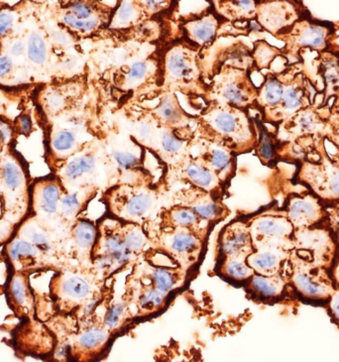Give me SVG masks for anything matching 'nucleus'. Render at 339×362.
<instances>
[{
	"instance_id": "2eb2a0df",
	"label": "nucleus",
	"mask_w": 339,
	"mask_h": 362,
	"mask_svg": "<svg viewBox=\"0 0 339 362\" xmlns=\"http://www.w3.org/2000/svg\"><path fill=\"white\" fill-rule=\"evenodd\" d=\"M64 193L65 189L59 178L43 180L34 187L32 206L43 218L40 225L47 230L56 233H69L71 230L59 216V206Z\"/></svg>"
},
{
	"instance_id": "393cba45",
	"label": "nucleus",
	"mask_w": 339,
	"mask_h": 362,
	"mask_svg": "<svg viewBox=\"0 0 339 362\" xmlns=\"http://www.w3.org/2000/svg\"><path fill=\"white\" fill-rule=\"evenodd\" d=\"M149 225L161 230H190L201 235H210L213 226L201 221L193 209L181 204H169L159 211L156 220Z\"/></svg>"
},
{
	"instance_id": "a19ab883",
	"label": "nucleus",
	"mask_w": 339,
	"mask_h": 362,
	"mask_svg": "<svg viewBox=\"0 0 339 362\" xmlns=\"http://www.w3.org/2000/svg\"><path fill=\"white\" fill-rule=\"evenodd\" d=\"M281 54V51L269 45L266 41L258 40L254 43V49L251 52L253 64L257 70L269 69L276 57Z\"/></svg>"
},
{
	"instance_id": "2f4dec72",
	"label": "nucleus",
	"mask_w": 339,
	"mask_h": 362,
	"mask_svg": "<svg viewBox=\"0 0 339 362\" xmlns=\"http://www.w3.org/2000/svg\"><path fill=\"white\" fill-rule=\"evenodd\" d=\"M287 2H257L256 21L263 29L277 35L289 25L290 12Z\"/></svg>"
},
{
	"instance_id": "dca6fc26",
	"label": "nucleus",
	"mask_w": 339,
	"mask_h": 362,
	"mask_svg": "<svg viewBox=\"0 0 339 362\" xmlns=\"http://www.w3.org/2000/svg\"><path fill=\"white\" fill-rule=\"evenodd\" d=\"M130 274L171 297L185 287L191 273L178 266L153 263L145 255L132 267Z\"/></svg>"
},
{
	"instance_id": "de8ad7c7",
	"label": "nucleus",
	"mask_w": 339,
	"mask_h": 362,
	"mask_svg": "<svg viewBox=\"0 0 339 362\" xmlns=\"http://www.w3.org/2000/svg\"><path fill=\"white\" fill-rule=\"evenodd\" d=\"M12 21H13V18H12L11 14L7 13V12L0 13V35H4L11 29Z\"/></svg>"
},
{
	"instance_id": "a211bd4d",
	"label": "nucleus",
	"mask_w": 339,
	"mask_h": 362,
	"mask_svg": "<svg viewBox=\"0 0 339 362\" xmlns=\"http://www.w3.org/2000/svg\"><path fill=\"white\" fill-rule=\"evenodd\" d=\"M2 255L6 258L8 271L32 273L52 271L48 258L35 245L14 235L4 246Z\"/></svg>"
},
{
	"instance_id": "0eeeda50",
	"label": "nucleus",
	"mask_w": 339,
	"mask_h": 362,
	"mask_svg": "<svg viewBox=\"0 0 339 362\" xmlns=\"http://www.w3.org/2000/svg\"><path fill=\"white\" fill-rule=\"evenodd\" d=\"M97 238L93 250V268L109 279L117 273L133 267L139 259L127 250L122 238V221L105 214L97 221Z\"/></svg>"
},
{
	"instance_id": "79ce46f5",
	"label": "nucleus",
	"mask_w": 339,
	"mask_h": 362,
	"mask_svg": "<svg viewBox=\"0 0 339 362\" xmlns=\"http://www.w3.org/2000/svg\"><path fill=\"white\" fill-rule=\"evenodd\" d=\"M29 59L33 63L41 65L46 60L47 48L45 41L39 34H32L28 43Z\"/></svg>"
},
{
	"instance_id": "6e6552de",
	"label": "nucleus",
	"mask_w": 339,
	"mask_h": 362,
	"mask_svg": "<svg viewBox=\"0 0 339 362\" xmlns=\"http://www.w3.org/2000/svg\"><path fill=\"white\" fill-rule=\"evenodd\" d=\"M152 250L161 253L174 265L193 272L205 253L208 235L190 230H161L153 226H144Z\"/></svg>"
},
{
	"instance_id": "9d476101",
	"label": "nucleus",
	"mask_w": 339,
	"mask_h": 362,
	"mask_svg": "<svg viewBox=\"0 0 339 362\" xmlns=\"http://www.w3.org/2000/svg\"><path fill=\"white\" fill-rule=\"evenodd\" d=\"M293 243L297 255L329 271L339 255L335 235L323 223L295 230Z\"/></svg>"
},
{
	"instance_id": "72a5a7b5",
	"label": "nucleus",
	"mask_w": 339,
	"mask_h": 362,
	"mask_svg": "<svg viewBox=\"0 0 339 362\" xmlns=\"http://www.w3.org/2000/svg\"><path fill=\"white\" fill-rule=\"evenodd\" d=\"M284 95V85L275 75H267L261 87L258 88L257 110L266 118L280 105Z\"/></svg>"
},
{
	"instance_id": "4468645a",
	"label": "nucleus",
	"mask_w": 339,
	"mask_h": 362,
	"mask_svg": "<svg viewBox=\"0 0 339 362\" xmlns=\"http://www.w3.org/2000/svg\"><path fill=\"white\" fill-rule=\"evenodd\" d=\"M170 202V204H181L193 209L201 221L213 228L226 220L232 214L228 206L223 203V199L191 186H186V188L174 192Z\"/></svg>"
},
{
	"instance_id": "603ef678",
	"label": "nucleus",
	"mask_w": 339,
	"mask_h": 362,
	"mask_svg": "<svg viewBox=\"0 0 339 362\" xmlns=\"http://www.w3.org/2000/svg\"><path fill=\"white\" fill-rule=\"evenodd\" d=\"M24 51L23 43L21 41H17L11 47V53L14 56H20Z\"/></svg>"
},
{
	"instance_id": "f257e3e1",
	"label": "nucleus",
	"mask_w": 339,
	"mask_h": 362,
	"mask_svg": "<svg viewBox=\"0 0 339 362\" xmlns=\"http://www.w3.org/2000/svg\"><path fill=\"white\" fill-rule=\"evenodd\" d=\"M206 103L196 115V141L218 145L237 156L255 150L257 130L249 110L215 102Z\"/></svg>"
},
{
	"instance_id": "412c9836",
	"label": "nucleus",
	"mask_w": 339,
	"mask_h": 362,
	"mask_svg": "<svg viewBox=\"0 0 339 362\" xmlns=\"http://www.w3.org/2000/svg\"><path fill=\"white\" fill-rule=\"evenodd\" d=\"M254 252L247 218H237L226 225L218 235V261L230 257H248Z\"/></svg>"
},
{
	"instance_id": "4c0bfd02",
	"label": "nucleus",
	"mask_w": 339,
	"mask_h": 362,
	"mask_svg": "<svg viewBox=\"0 0 339 362\" xmlns=\"http://www.w3.org/2000/svg\"><path fill=\"white\" fill-rule=\"evenodd\" d=\"M328 30L324 26L309 23L304 29L296 32L294 35V43L301 47H311L314 49H323L326 45Z\"/></svg>"
},
{
	"instance_id": "6ab92c4d",
	"label": "nucleus",
	"mask_w": 339,
	"mask_h": 362,
	"mask_svg": "<svg viewBox=\"0 0 339 362\" xmlns=\"http://www.w3.org/2000/svg\"><path fill=\"white\" fill-rule=\"evenodd\" d=\"M9 309L21 321L35 319V294L31 287L30 274L8 271L4 287Z\"/></svg>"
},
{
	"instance_id": "09e8293b",
	"label": "nucleus",
	"mask_w": 339,
	"mask_h": 362,
	"mask_svg": "<svg viewBox=\"0 0 339 362\" xmlns=\"http://www.w3.org/2000/svg\"><path fill=\"white\" fill-rule=\"evenodd\" d=\"M12 61L8 57L0 58V78L4 77L11 70Z\"/></svg>"
},
{
	"instance_id": "f8f14e48",
	"label": "nucleus",
	"mask_w": 339,
	"mask_h": 362,
	"mask_svg": "<svg viewBox=\"0 0 339 362\" xmlns=\"http://www.w3.org/2000/svg\"><path fill=\"white\" fill-rule=\"evenodd\" d=\"M158 103L154 107H143L144 112L160 127L174 130L186 141H196V115H189L181 107L178 95L175 93H161L157 95Z\"/></svg>"
},
{
	"instance_id": "ddd939ff",
	"label": "nucleus",
	"mask_w": 339,
	"mask_h": 362,
	"mask_svg": "<svg viewBox=\"0 0 339 362\" xmlns=\"http://www.w3.org/2000/svg\"><path fill=\"white\" fill-rule=\"evenodd\" d=\"M160 181L167 189L172 185L180 182L186 186L203 189L221 199H225L226 193V189L223 188L218 177L198 157L193 156V154L186 157L176 168L164 172Z\"/></svg>"
},
{
	"instance_id": "aec40b11",
	"label": "nucleus",
	"mask_w": 339,
	"mask_h": 362,
	"mask_svg": "<svg viewBox=\"0 0 339 362\" xmlns=\"http://www.w3.org/2000/svg\"><path fill=\"white\" fill-rule=\"evenodd\" d=\"M321 201L339 202V167L333 164H304L298 176Z\"/></svg>"
},
{
	"instance_id": "f704fd0d",
	"label": "nucleus",
	"mask_w": 339,
	"mask_h": 362,
	"mask_svg": "<svg viewBox=\"0 0 339 362\" xmlns=\"http://www.w3.org/2000/svg\"><path fill=\"white\" fill-rule=\"evenodd\" d=\"M246 257H230L218 261L216 273L226 281L244 286L255 274Z\"/></svg>"
},
{
	"instance_id": "bb28decb",
	"label": "nucleus",
	"mask_w": 339,
	"mask_h": 362,
	"mask_svg": "<svg viewBox=\"0 0 339 362\" xmlns=\"http://www.w3.org/2000/svg\"><path fill=\"white\" fill-rule=\"evenodd\" d=\"M195 146L201 147V153L196 157L218 177L223 188L227 189L237 174V155L210 143L196 141Z\"/></svg>"
},
{
	"instance_id": "58836bf2",
	"label": "nucleus",
	"mask_w": 339,
	"mask_h": 362,
	"mask_svg": "<svg viewBox=\"0 0 339 362\" xmlns=\"http://www.w3.org/2000/svg\"><path fill=\"white\" fill-rule=\"evenodd\" d=\"M1 180L6 194H16L25 189L26 179L20 167L13 162H6L1 169Z\"/></svg>"
},
{
	"instance_id": "f3484780",
	"label": "nucleus",
	"mask_w": 339,
	"mask_h": 362,
	"mask_svg": "<svg viewBox=\"0 0 339 362\" xmlns=\"http://www.w3.org/2000/svg\"><path fill=\"white\" fill-rule=\"evenodd\" d=\"M122 298L129 305L134 319L159 314L166 309L170 301L168 295L132 274H129L125 282V292Z\"/></svg>"
},
{
	"instance_id": "1a4fd4ad",
	"label": "nucleus",
	"mask_w": 339,
	"mask_h": 362,
	"mask_svg": "<svg viewBox=\"0 0 339 362\" xmlns=\"http://www.w3.org/2000/svg\"><path fill=\"white\" fill-rule=\"evenodd\" d=\"M58 178L67 192L88 187L107 189L105 149L97 136L64 164Z\"/></svg>"
},
{
	"instance_id": "a18cd8bd",
	"label": "nucleus",
	"mask_w": 339,
	"mask_h": 362,
	"mask_svg": "<svg viewBox=\"0 0 339 362\" xmlns=\"http://www.w3.org/2000/svg\"><path fill=\"white\" fill-rule=\"evenodd\" d=\"M17 226L6 218L0 220V247L6 245L16 235Z\"/></svg>"
},
{
	"instance_id": "ea45409f",
	"label": "nucleus",
	"mask_w": 339,
	"mask_h": 362,
	"mask_svg": "<svg viewBox=\"0 0 339 362\" xmlns=\"http://www.w3.org/2000/svg\"><path fill=\"white\" fill-rule=\"evenodd\" d=\"M88 130H90V128L78 132H88ZM78 132L75 129H64L56 132L52 141L54 149L67 154L69 152H75V154H77L76 152L78 153L82 151L88 143H83L78 139Z\"/></svg>"
},
{
	"instance_id": "f03ea898",
	"label": "nucleus",
	"mask_w": 339,
	"mask_h": 362,
	"mask_svg": "<svg viewBox=\"0 0 339 362\" xmlns=\"http://www.w3.org/2000/svg\"><path fill=\"white\" fill-rule=\"evenodd\" d=\"M201 50L185 39L170 44L161 57L160 88L153 98L161 93H181L190 98H203L208 92L201 66Z\"/></svg>"
},
{
	"instance_id": "9b49d317",
	"label": "nucleus",
	"mask_w": 339,
	"mask_h": 362,
	"mask_svg": "<svg viewBox=\"0 0 339 362\" xmlns=\"http://www.w3.org/2000/svg\"><path fill=\"white\" fill-rule=\"evenodd\" d=\"M247 221L254 250L261 246L294 250V226L284 211H264Z\"/></svg>"
},
{
	"instance_id": "7c9ffc66",
	"label": "nucleus",
	"mask_w": 339,
	"mask_h": 362,
	"mask_svg": "<svg viewBox=\"0 0 339 362\" xmlns=\"http://www.w3.org/2000/svg\"><path fill=\"white\" fill-rule=\"evenodd\" d=\"M146 13L141 1H119L113 12L112 21L107 27L108 31L125 32L151 21Z\"/></svg>"
},
{
	"instance_id": "20e7f679",
	"label": "nucleus",
	"mask_w": 339,
	"mask_h": 362,
	"mask_svg": "<svg viewBox=\"0 0 339 362\" xmlns=\"http://www.w3.org/2000/svg\"><path fill=\"white\" fill-rule=\"evenodd\" d=\"M107 281L93 267L54 273L49 291L56 314L70 315L90 303L102 301L108 293Z\"/></svg>"
},
{
	"instance_id": "39448f33",
	"label": "nucleus",
	"mask_w": 339,
	"mask_h": 362,
	"mask_svg": "<svg viewBox=\"0 0 339 362\" xmlns=\"http://www.w3.org/2000/svg\"><path fill=\"white\" fill-rule=\"evenodd\" d=\"M295 297L302 302L326 306L335 292L331 271L314 264L292 250L281 272Z\"/></svg>"
},
{
	"instance_id": "4be33fe9",
	"label": "nucleus",
	"mask_w": 339,
	"mask_h": 362,
	"mask_svg": "<svg viewBox=\"0 0 339 362\" xmlns=\"http://www.w3.org/2000/svg\"><path fill=\"white\" fill-rule=\"evenodd\" d=\"M294 230L314 228L323 223L326 211L321 199L314 194H292L284 211Z\"/></svg>"
},
{
	"instance_id": "3c124183",
	"label": "nucleus",
	"mask_w": 339,
	"mask_h": 362,
	"mask_svg": "<svg viewBox=\"0 0 339 362\" xmlns=\"http://www.w3.org/2000/svg\"><path fill=\"white\" fill-rule=\"evenodd\" d=\"M331 277H333L334 285H335L336 289H339V255L338 259L335 261V263H334L333 268H331Z\"/></svg>"
},
{
	"instance_id": "c85d7f7f",
	"label": "nucleus",
	"mask_w": 339,
	"mask_h": 362,
	"mask_svg": "<svg viewBox=\"0 0 339 362\" xmlns=\"http://www.w3.org/2000/svg\"><path fill=\"white\" fill-rule=\"evenodd\" d=\"M100 191V189L95 187L65 191L59 206V216L63 223L71 228Z\"/></svg>"
},
{
	"instance_id": "423d86ee",
	"label": "nucleus",
	"mask_w": 339,
	"mask_h": 362,
	"mask_svg": "<svg viewBox=\"0 0 339 362\" xmlns=\"http://www.w3.org/2000/svg\"><path fill=\"white\" fill-rule=\"evenodd\" d=\"M258 88L250 78V69L222 63L208 83L205 103L215 102L249 110H257Z\"/></svg>"
},
{
	"instance_id": "cd10ccee",
	"label": "nucleus",
	"mask_w": 339,
	"mask_h": 362,
	"mask_svg": "<svg viewBox=\"0 0 339 362\" xmlns=\"http://www.w3.org/2000/svg\"><path fill=\"white\" fill-rule=\"evenodd\" d=\"M291 251L279 247L261 246L255 248L254 252L247 257V264L252 268L255 274L275 276L281 274L282 267Z\"/></svg>"
},
{
	"instance_id": "c756f323",
	"label": "nucleus",
	"mask_w": 339,
	"mask_h": 362,
	"mask_svg": "<svg viewBox=\"0 0 339 362\" xmlns=\"http://www.w3.org/2000/svg\"><path fill=\"white\" fill-rule=\"evenodd\" d=\"M100 307L103 309L102 315L95 312V316L100 325L112 334L119 331L130 321L134 320L133 313L122 296L117 299V298L108 296L107 293Z\"/></svg>"
},
{
	"instance_id": "49530a36",
	"label": "nucleus",
	"mask_w": 339,
	"mask_h": 362,
	"mask_svg": "<svg viewBox=\"0 0 339 362\" xmlns=\"http://www.w3.org/2000/svg\"><path fill=\"white\" fill-rule=\"evenodd\" d=\"M324 308L328 311L331 322L339 327V289L335 290Z\"/></svg>"
},
{
	"instance_id": "37998d69",
	"label": "nucleus",
	"mask_w": 339,
	"mask_h": 362,
	"mask_svg": "<svg viewBox=\"0 0 339 362\" xmlns=\"http://www.w3.org/2000/svg\"><path fill=\"white\" fill-rule=\"evenodd\" d=\"M294 129L302 133L313 132L319 125L318 117L313 110H304L294 119Z\"/></svg>"
},
{
	"instance_id": "b1692460",
	"label": "nucleus",
	"mask_w": 339,
	"mask_h": 362,
	"mask_svg": "<svg viewBox=\"0 0 339 362\" xmlns=\"http://www.w3.org/2000/svg\"><path fill=\"white\" fill-rule=\"evenodd\" d=\"M97 238V225L88 218H78L69 235L70 257L76 267H93V250Z\"/></svg>"
},
{
	"instance_id": "8fccbe9b",
	"label": "nucleus",
	"mask_w": 339,
	"mask_h": 362,
	"mask_svg": "<svg viewBox=\"0 0 339 362\" xmlns=\"http://www.w3.org/2000/svg\"><path fill=\"white\" fill-rule=\"evenodd\" d=\"M18 125L22 133H28L30 132L32 127L30 117H27V115H23V117L19 118Z\"/></svg>"
},
{
	"instance_id": "7ed1b4c3",
	"label": "nucleus",
	"mask_w": 339,
	"mask_h": 362,
	"mask_svg": "<svg viewBox=\"0 0 339 362\" xmlns=\"http://www.w3.org/2000/svg\"><path fill=\"white\" fill-rule=\"evenodd\" d=\"M168 191L160 181L155 185L119 184L102 192L107 216L122 223L145 226L156 220L162 199Z\"/></svg>"
},
{
	"instance_id": "e433bc0d",
	"label": "nucleus",
	"mask_w": 339,
	"mask_h": 362,
	"mask_svg": "<svg viewBox=\"0 0 339 362\" xmlns=\"http://www.w3.org/2000/svg\"><path fill=\"white\" fill-rule=\"evenodd\" d=\"M257 130V144L255 147L256 156L263 165L269 166L278 156L277 140L274 134L265 127L264 123L258 118H254Z\"/></svg>"
},
{
	"instance_id": "c9c22d12",
	"label": "nucleus",
	"mask_w": 339,
	"mask_h": 362,
	"mask_svg": "<svg viewBox=\"0 0 339 362\" xmlns=\"http://www.w3.org/2000/svg\"><path fill=\"white\" fill-rule=\"evenodd\" d=\"M121 235L127 250L137 259L143 258L152 248L144 226L135 225V223H122Z\"/></svg>"
},
{
	"instance_id": "c03bdc74",
	"label": "nucleus",
	"mask_w": 339,
	"mask_h": 362,
	"mask_svg": "<svg viewBox=\"0 0 339 362\" xmlns=\"http://www.w3.org/2000/svg\"><path fill=\"white\" fill-rule=\"evenodd\" d=\"M323 78L328 88L334 90L339 88V66L335 62H328L323 65Z\"/></svg>"
},
{
	"instance_id": "864d4df0",
	"label": "nucleus",
	"mask_w": 339,
	"mask_h": 362,
	"mask_svg": "<svg viewBox=\"0 0 339 362\" xmlns=\"http://www.w3.org/2000/svg\"><path fill=\"white\" fill-rule=\"evenodd\" d=\"M333 235H335L336 243H338V251H339V228L335 233H333Z\"/></svg>"
},
{
	"instance_id": "a878e982",
	"label": "nucleus",
	"mask_w": 339,
	"mask_h": 362,
	"mask_svg": "<svg viewBox=\"0 0 339 362\" xmlns=\"http://www.w3.org/2000/svg\"><path fill=\"white\" fill-rule=\"evenodd\" d=\"M243 287L248 298L257 304H277L284 301L286 297H295L291 287L282 274L275 276L254 274Z\"/></svg>"
},
{
	"instance_id": "5701e85b",
	"label": "nucleus",
	"mask_w": 339,
	"mask_h": 362,
	"mask_svg": "<svg viewBox=\"0 0 339 362\" xmlns=\"http://www.w3.org/2000/svg\"><path fill=\"white\" fill-rule=\"evenodd\" d=\"M223 22L210 6L203 13L182 21L181 30L185 40L203 52L215 44Z\"/></svg>"
},
{
	"instance_id": "473e14b6",
	"label": "nucleus",
	"mask_w": 339,
	"mask_h": 362,
	"mask_svg": "<svg viewBox=\"0 0 339 362\" xmlns=\"http://www.w3.org/2000/svg\"><path fill=\"white\" fill-rule=\"evenodd\" d=\"M213 12L228 23H240L256 21L257 2L255 1H211Z\"/></svg>"
}]
</instances>
